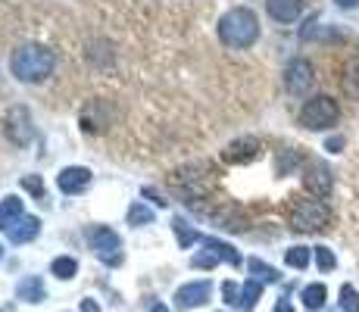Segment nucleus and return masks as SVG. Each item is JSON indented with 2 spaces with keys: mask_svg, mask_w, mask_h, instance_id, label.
Returning <instances> with one entry per match:
<instances>
[{
  "mask_svg": "<svg viewBox=\"0 0 359 312\" xmlns=\"http://www.w3.org/2000/svg\"><path fill=\"white\" fill-rule=\"evenodd\" d=\"M169 184L184 197V203H200L203 197H210L216 187V165L210 159H194V163L178 165L169 175Z\"/></svg>",
  "mask_w": 359,
  "mask_h": 312,
  "instance_id": "obj_1",
  "label": "nucleus"
},
{
  "mask_svg": "<svg viewBox=\"0 0 359 312\" xmlns=\"http://www.w3.org/2000/svg\"><path fill=\"white\" fill-rule=\"evenodd\" d=\"M53 66H57V57H53V50L44 44H19L10 57V72L16 75L19 81H25V85L44 81L47 75L53 72Z\"/></svg>",
  "mask_w": 359,
  "mask_h": 312,
  "instance_id": "obj_2",
  "label": "nucleus"
},
{
  "mask_svg": "<svg viewBox=\"0 0 359 312\" xmlns=\"http://www.w3.org/2000/svg\"><path fill=\"white\" fill-rule=\"evenodd\" d=\"M259 38V19L250 6H234L225 16H219V41L231 50H247Z\"/></svg>",
  "mask_w": 359,
  "mask_h": 312,
  "instance_id": "obj_3",
  "label": "nucleus"
},
{
  "mask_svg": "<svg viewBox=\"0 0 359 312\" xmlns=\"http://www.w3.org/2000/svg\"><path fill=\"white\" fill-rule=\"evenodd\" d=\"M337 119H341V107H337V100L328 94L309 97L300 107V125L309 131H325L331 125H337Z\"/></svg>",
  "mask_w": 359,
  "mask_h": 312,
  "instance_id": "obj_4",
  "label": "nucleus"
},
{
  "mask_svg": "<svg viewBox=\"0 0 359 312\" xmlns=\"http://www.w3.org/2000/svg\"><path fill=\"white\" fill-rule=\"evenodd\" d=\"M331 222V210L322 197H300L291 206V228L297 231H322Z\"/></svg>",
  "mask_w": 359,
  "mask_h": 312,
  "instance_id": "obj_5",
  "label": "nucleus"
},
{
  "mask_svg": "<svg viewBox=\"0 0 359 312\" xmlns=\"http://www.w3.org/2000/svg\"><path fill=\"white\" fill-rule=\"evenodd\" d=\"M91 250H94V256L103 262V266H109V269H116V266H122V259H126V253H122V238L113 231V228H94L91 234Z\"/></svg>",
  "mask_w": 359,
  "mask_h": 312,
  "instance_id": "obj_6",
  "label": "nucleus"
},
{
  "mask_svg": "<svg viewBox=\"0 0 359 312\" xmlns=\"http://www.w3.org/2000/svg\"><path fill=\"white\" fill-rule=\"evenodd\" d=\"M191 210H197L203 219H210L216 228H225V231H247V216L238 210L234 203H219V206H206L203 200L200 203H191Z\"/></svg>",
  "mask_w": 359,
  "mask_h": 312,
  "instance_id": "obj_7",
  "label": "nucleus"
},
{
  "mask_svg": "<svg viewBox=\"0 0 359 312\" xmlns=\"http://www.w3.org/2000/svg\"><path fill=\"white\" fill-rule=\"evenodd\" d=\"M200 253H194V266L197 269H212V266H219V262H229V266H241V253L234 250L231 244H225V240H219V238H203L200 240Z\"/></svg>",
  "mask_w": 359,
  "mask_h": 312,
  "instance_id": "obj_8",
  "label": "nucleus"
},
{
  "mask_svg": "<svg viewBox=\"0 0 359 312\" xmlns=\"http://www.w3.org/2000/svg\"><path fill=\"white\" fill-rule=\"evenodd\" d=\"M4 135L10 144H16V147H25V144H32L34 137V125H32V113L29 107H10L4 116Z\"/></svg>",
  "mask_w": 359,
  "mask_h": 312,
  "instance_id": "obj_9",
  "label": "nucleus"
},
{
  "mask_svg": "<svg viewBox=\"0 0 359 312\" xmlns=\"http://www.w3.org/2000/svg\"><path fill=\"white\" fill-rule=\"evenodd\" d=\"M222 297H225V303H229V306L244 309V312H253L257 300L262 297V284H259V281H253V278H247L244 284H238V281H225V284H222Z\"/></svg>",
  "mask_w": 359,
  "mask_h": 312,
  "instance_id": "obj_10",
  "label": "nucleus"
},
{
  "mask_svg": "<svg viewBox=\"0 0 359 312\" xmlns=\"http://www.w3.org/2000/svg\"><path fill=\"white\" fill-rule=\"evenodd\" d=\"M313 85H316V69H313V62H309V60H300V57L287 62V69H285V88H287V94L303 97Z\"/></svg>",
  "mask_w": 359,
  "mask_h": 312,
  "instance_id": "obj_11",
  "label": "nucleus"
},
{
  "mask_svg": "<svg viewBox=\"0 0 359 312\" xmlns=\"http://www.w3.org/2000/svg\"><path fill=\"white\" fill-rule=\"evenodd\" d=\"M259 154H262L259 137L244 135V137H234L231 144H225V150H222V163H229V165H250Z\"/></svg>",
  "mask_w": 359,
  "mask_h": 312,
  "instance_id": "obj_12",
  "label": "nucleus"
},
{
  "mask_svg": "<svg viewBox=\"0 0 359 312\" xmlns=\"http://www.w3.org/2000/svg\"><path fill=\"white\" fill-rule=\"evenodd\" d=\"M303 187H306L313 197H322L325 200L334 187V178H331V169L325 163H309L306 172H303Z\"/></svg>",
  "mask_w": 359,
  "mask_h": 312,
  "instance_id": "obj_13",
  "label": "nucleus"
},
{
  "mask_svg": "<svg viewBox=\"0 0 359 312\" xmlns=\"http://www.w3.org/2000/svg\"><path fill=\"white\" fill-rule=\"evenodd\" d=\"M210 294H212V284L210 281H188L175 290V306L178 309H194V306H203L210 303Z\"/></svg>",
  "mask_w": 359,
  "mask_h": 312,
  "instance_id": "obj_14",
  "label": "nucleus"
},
{
  "mask_svg": "<svg viewBox=\"0 0 359 312\" xmlns=\"http://www.w3.org/2000/svg\"><path fill=\"white\" fill-rule=\"evenodd\" d=\"M91 178H94L91 169H85V165H66L57 175V187L63 194H81V191H88Z\"/></svg>",
  "mask_w": 359,
  "mask_h": 312,
  "instance_id": "obj_15",
  "label": "nucleus"
},
{
  "mask_svg": "<svg viewBox=\"0 0 359 312\" xmlns=\"http://www.w3.org/2000/svg\"><path fill=\"white\" fill-rule=\"evenodd\" d=\"M266 10L275 22H297L303 13V0H266Z\"/></svg>",
  "mask_w": 359,
  "mask_h": 312,
  "instance_id": "obj_16",
  "label": "nucleus"
},
{
  "mask_svg": "<svg viewBox=\"0 0 359 312\" xmlns=\"http://www.w3.org/2000/svg\"><path fill=\"white\" fill-rule=\"evenodd\" d=\"M38 231H41L38 216H22L16 225L10 228V231H6V238H10L13 244H29V240L38 238Z\"/></svg>",
  "mask_w": 359,
  "mask_h": 312,
  "instance_id": "obj_17",
  "label": "nucleus"
},
{
  "mask_svg": "<svg viewBox=\"0 0 359 312\" xmlns=\"http://www.w3.org/2000/svg\"><path fill=\"white\" fill-rule=\"evenodd\" d=\"M22 216H25V212H22V197L10 194V197L0 200V231H10V228L16 225Z\"/></svg>",
  "mask_w": 359,
  "mask_h": 312,
  "instance_id": "obj_18",
  "label": "nucleus"
},
{
  "mask_svg": "<svg viewBox=\"0 0 359 312\" xmlns=\"http://www.w3.org/2000/svg\"><path fill=\"white\" fill-rule=\"evenodd\" d=\"M16 297L25 303H41L47 297V287H44V278H38V275H29V278L19 281L16 287Z\"/></svg>",
  "mask_w": 359,
  "mask_h": 312,
  "instance_id": "obj_19",
  "label": "nucleus"
},
{
  "mask_svg": "<svg viewBox=\"0 0 359 312\" xmlns=\"http://www.w3.org/2000/svg\"><path fill=\"white\" fill-rule=\"evenodd\" d=\"M300 300H303V306H306V309L319 312L322 306H325V300H328V287L322 281L306 284V287H303V294H300Z\"/></svg>",
  "mask_w": 359,
  "mask_h": 312,
  "instance_id": "obj_20",
  "label": "nucleus"
},
{
  "mask_svg": "<svg viewBox=\"0 0 359 312\" xmlns=\"http://www.w3.org/2000/svg\"><path fill=\"white\" fill-rule=\"evenodd\" d=\"M341 88L350 100H359V57H353L344 66V79H341Z\"/></svg>",
  "mask_w": 359,
  "mask_h": 312,
  "instance_id": "obj_21",
  "label": "nucleus"
},
{
  "mask_svg": "<svg viewBox=\"0 0 359 312\" xmlns=\"http://www.w3.org/2000/svg\"><path fill=\"white\" fill-rule=\"evenodd\" d=\"M247 269H250L253 281H259V284H275V281L281 278V275H278V269L266 266V262H262V259H247Z\"/></svg>",
  "mask_w": 359,
  "mask_h": 312,
  "instance_id": "obj_22",
  "label": "nucleus"
},
{
  "mask_svg": "<svg viewBox=\"0 0 359 312\" xmlns=\"http://www.w3.org/2000/svg\"><path fill=\"white\" fill-rule=\"evenodd\" d=\"M50 272L63 281L75 278V272H79V259H72V256H57V259L50 262Z\"/></svg>",
  "mask_w": 359,
  "mask_h": 312,
  "instance_id": "obj_23",
  "label": "nucleus"
},
{
  "mask_svg": "<svg viewBox=\"0 0 359 312\" xmlns=\"http://www.w3.org/2000/svg\"><path fill=\"white\" fill-rule=\"evenodd\" d=\"M172 228H175L178 244H182V247H191V244H197V240H203V238H200V234H197L184 219H172Z\"/></svg>",
  "mask_w": 359,
  "mask_h": 312,
  "instance_id": "obj_24",
  "label": "nucleus"
},
{
  "mask_svg": "<svg viewBox=\"0 0 359 312\" xmlns=\"http://www.w3.org/2000/svg\"><path fill=\"white\" fill-rule=\"evenodd\" d=\"M150 222H154V210H150L147 203H131V210H128V225L141 228V225H150Z\"/></svg>",
  "mask_w": 359,
  "mask_h": 312,
  "instance_id": "obj_25",
  "label": "nucleus"
},
{
  "mask_svg": "<svg viewBox=\"0 0 359 312\" xmlns=\"http://www.w3.org/2000/svg\"><path fill=\"white\" fill-rule=\"evenodd\" d=\"M341 312H359V290L353 284L341 287Z\"/></svg>",
  "mask_w": 359,
  "mask_h": 312,
  "instance_id": "obj_26",
  "label": "nucleus"
},
{
  "mask_svg": "<svg viewBox=\"0 0 359 312\" xmlns=\"http://www.w3.org/2000/svg\"><path fill=\"white\" fill-rule=\"evenodd\" d=\"M285 262L291 269H306L309 266V247H291L285 253Z\"/></svg>",
  "mask_w": 359,
  "mask_h": 312,
  "instance_id": "obj_27",
  "label": "nucleus"
},
{
  "mask_svg": "<svg viewBox=\"0 0 359 312\" xmlns=\"http://www.w3.org/2000/svg\"><path fill=\"white\" fill-rule=\"evenodd\" d=\"M300 38H303V41H316V38H337V34H334V32H328L325 25L319 22V19H313V22H309L306 29L300 32Z\"/></svg>",
  "mask_w": 359,
  "mask_h": 312,
  "instance_id": "obj_28",
  "label": "nucleus"
},
{
  "mask_svg": "<svg viewBox=\"0 0 359 312\" xmlns=\"http://www.w3.org/2000/svg\"><path fill=\"white\" fill-rule=\"evenodd\" d=\"M316 266L322 269V272H331V269L337 266V259H334V253H331L328 247H316Z\"/></svg>",
  "mask_w": 359,
  "mask_h": 312,
  "instance_id": "obj_29",
  "label": "nucleus"
},
{
  "mask_svg": "<svg viewBox=\"0 0 359 312\" xmlns=\"http://www.w3.org/2000/svg\"><path fill=\"white\" fill-rule=\"evenodd\" d=\"M291 163H294V165L300 163V154H297V150H285V154H281V163H278V175H287Z\"/></svg>",
  "mask_w": 359,
  "mask_h": 312,
  "instance_id": "obj_30",
  "label": "nucleus"
},
{
  "mask_svg": "<svg viewBox=\"0 0 359 312\" xmlns=\"http://www.w3.org/2000/svg\"><path fill=\"white\" fill-rule=\"evenodd\" d=\"M22 184H25V187H29V191H32V194H34V197H38V200H41V203H44V200H47V197H44V184H41V182H38V178H32V175H29V178H22Z\"/></svg>",
  "mask_w": 359,
  "mask_h": 312,
  "instance_id": "obj_31",
  "label": "nucleus"
},
{
  "mask_svg": "<svg viewBox=\"0 0 359 312\" xmlns=\"http://www.w3.org/2000/svg\"><path fill=\"white\" fill-rule=\"evenodd\" d=\"M144 197H150V200H154V203H156V206H165V203H169V200H163V197H160V194H156V191H154V187H144Z\"/></svg>",
  "mask_w": 359,
  "mask_h": 312,
  "instance_id": "obj_32",
  "label": "nucleus"
},
{
  "mask_svg": "<svg viewBox=\"0 0 359 312\" xmlns=\"http://www.w3.org/2000/svg\"><path fill=\"white\" fill-rule=\"evenodd\" d=\"M275 312H294V306H291V300L287 297H281L278 303H275Z\"/></svg>",
  "mask_w": 359,
  "mask_h": 312,
  "instance_id": "obj_33",
  "label": "nucleus"
},
{
  "mask_svg": "<svg viewBox=\"0 0 359 312\" xmlns=\"http://www.w3.org/2000/svg\"><path fill=\"white\" fill-rule=\"evenodd\" d=\"M341 147H344V137H331V141H328V150H331V154H337Z\"/></svg>",
  "mask_w": 359,
  "mask_h": 312,
  "instance_id": "obj_34",
  "label": "nucleus"
},
{
  "mask_svg": "<svg viewBox=\"0 0 359 312\" xmlns=\"http://www.w3.org/2000/svg\"><path fill=\"white\" fill-rule=\"evenodd\" d=\"M81 312H100V306L94 300H85V303H81Z\"/></svg>",
  "mask_w": 359,
  "mask_h": 312,
  "instance_id": "obj_35",
  "label": "nucleus"
},
{
  "mask_svg": "<svg viewBox=\"0 0 359 312\" xmlns=\"http://www.w3.org/2000/svg\"><path fill=\"white\" fill-rule=\"evenodd\" d=\"M337 6H344V10H353V6H359V0H334Z\"/></svg>",
  "mask_w": 359,
  "mask_h": 312,
  "instance_id": "obj_36",
  "label": "nucleus"
},
{
  "mask_svg": "<svg viewBox=\"0 0 359 312\" xmlns=\"http://www.w3.org/2000/svg\"><path fill=\"white\" fill-rule=\"evenodd\" d=\"M150 312H169V306H163V303H156V306H150Z\"/></svg>",
  "mask_w": 359,
  "mask_h": 312,
  "instance_id": "obj_37",
  "label": "nucleus"
},
{
  "mask_svg": "<svg viewBox=\"0 0 359 312\" xmlns=\"http://www.w3.org/2000/svg\"><path fill=\"white\" fill-rule=\"evenodd\" d=\"M0 259H4V244H0Z\"/></svg>",
  "mask_w": 359,
  "mask_h": 312,
  "instance_id": "obj_38",
  "label": "nucleus"
},
{
  "mask_svg": "<svg viewBox=\"0 0 359 312\" xmlns=\"http://www.w3.org/2000/svg\"><path fill=\"white\" fill-rule=\"evenodd\" d=\"M0 312H13V309H10V306H6V309H0Z\"/></svg>",
  "mask_w": 359,
  "mask_h": 312,
  "instance_id": "obj_39",
  "label": "nucleus"
}]
</instances>
